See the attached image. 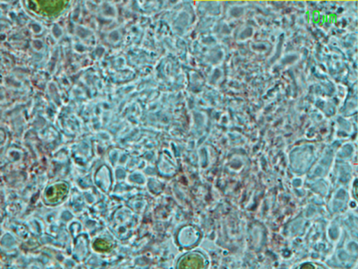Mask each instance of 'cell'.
Masks as SVG:
<instances>
[{"instance_id":"1","label":"cell","mask_w":358,"mask_h":269,"mask_svg":"<svg viewBox=\"0 0 358 269\" xmlns=\"http://www.w3.org/2000/svg\"><path fill=\"white\" fill-rule=\"evenodd\" d=\"M67 193V186L66 184H57L48 190L46 193L47 200L50 203L59 202L66 197Z\"/></svg>"},{"instance_id":"2","label":"cell","mask_w":358,"mask_h":269,"mask_svg":"<svg viewBox=\"0 0 358 269\" xmlns=\"http://www.w3.org/2000/svg\"><path fill=\"white\" fill-rule=\"evenodd\" d=\"M94 247L97 251H108V249L110 248V243L105 242L104 240H97V241L94 242Z\"/></svg>"}]
</instances>
